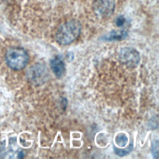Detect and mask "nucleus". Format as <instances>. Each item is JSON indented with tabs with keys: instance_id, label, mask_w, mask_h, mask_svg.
<instances>
[{
	"instance_id": "obj_1",
	"label": "nucleus",
	"mask_w": 159,
	"mask_h": 159,
	"mask_svg": "<svg viewBox=\"0 0 159 159\" xmlns=\"http://www.w3.org/2000/svg\"><path fill=\"white\" fill-rule=\"evenodd\" d=\"M81 25L77 20H69L61 24L55 33V39L61 45H68L73 42L80 35Z\"/></svg>"
},
{
	"instance_id": "obj_2",
	"label": "nucleus",
	"mask_w": 159,
	"mask_h": 159,
	"mask_svg": "<svg viewBox=\"0 0 159 159\" xmlns=\"http://www.w3.org/2000/svg\"><path fill=\"white\" fill-rule=\"evenodd\" d=\"M7 65L12 69L20 70L25 67L29 62L27 52L20 47H12L8 49L5 55Z\"/></svg>"
},
{
	"instance_id": "obj_3",
	"label": "nucleus",
	"mask_w": 159,
	"mask_h": 159,
	"mask_svg": "<svg viewBox=\"0 0 159 159\" xmlns=\"http://www.w3.org/2000/svg\"><path fill=\"white\" fill-rule=\"evenodd\" d=\"M120 61L129 68H135L140 63L139 52L132 47H123L119 53Z\"/></svg>"
},
{
	"instance_id": "obj_4",
	"label": "nucleus",
	"mask_w": 159,
	"mask_h": 159,
	"mask_svg": "<svg viewBox=\"0 0 159 159\" xmlns=\"http://www.w3.org/2000/svg\"><path fill=\"white\" fill-rule=\"evenodd\" d=\"M28 76L29 80L35 84H41L48 78L47 68L42 64H35L29 68Z\"/></svg>"
},
{
	"instance_id": "obj_5",
	"label": "nucleus",
	"mask_w": 159,
	"mask_h": 159,
	"mask_svg": "<svg viewBox=\"0 0 159 159\" xmlns=\"http://www.w3.org/2000/svg\"><path fill=\"white\" fill-rule=\"evenodd\" d=\"M94 13L101 17H106L110 16L115 9L114 0H94L93 4Z\"/></svg>"
},
{
	"instance_id": "obj_6",
	"label": "nucleus",
	"mask_w": 159,
	"mask_h": 159,
	"mask_svg": "<svg viewBox=\"0 0 159 159\" xmlns=\"http://www.w3.org/2000/svg\"><path fill=\"white\" fill-rule=\"evenodd\" d=\"M50 68L53 73L58 78H61L65 72V65L59 56L54 57L50 61Z\"/></svg>"
},
{
	"instance_id": "obj_7",
	"label": "nucleus",
	"mask_w": 159,
	"mask_h": 159,
	"mask_svg": "<svg viewBox=\"0 0 159 159\" xmlns=\"http://www.w3.org/2000/svg\"><path fill=\"white\" fill-rule=\"evenodd\" d=\"M127 35V32L125 30L112 31L109 34L105 35L104 39L106 40H120L125 39Z\"/></svg>"
},
{
	"instance_id": "obj_8",
	"label": "nucleus",
	"mask_w": 159,
	"mask_h": 159,
	"mask_svg": "<svg viewBox=\"0 0 159 159\" xmlns=\"http://www.w3.org/2000/svg\"><path fill=\"white\" fill-rule=\"evenodd\" d=\"M116 144L120 147H123L126 145V144L128 142V137L127 136L123 133H120L117 135L116 137Z\"/></svg>"
},
{
	"instance_id": "obj_9",
	"label": "nucleus",
	"mask_w": 159,
	"mask_h": 159,
	"mask_svg": "<svg viewBox=\"0 0 159 159\" xmlns=\"http://www.w3.org/2000/svg\"><path fill=\"white\" fill-rule=\"evenodd\" d=\"M132 149H133V145L132 143H131L128 147L125 148V149H119L116 147H114V152L116 155L122 157L129 153Z\"/></svg>"
},
{
	"instance_id": "obj_10",
	"label": "nucleus",
	"mask_w": 159,
	"mask_h": 159,
	"mask_svg": "<svg viewBox=\"0 0 159 159\" xmlns=\"http://www.w3.org/2000/svg\"><path fill=\"white\" fill-rule=\"evenodd\" d=\"M125 22V19L122 16H118L116 20V24L117 25V27H121L124 25Z\"/></svg>"
},
{
	"instance_id": "obj_11",
	"label": "nucleus",
	"mask_w": 159,
	"mask_h": 159,
	"mask_svg": "<svg viewBox=\"0 0 159 159\" xmlns=\"http://www.w3.org/2000/svg\"><path fill=\"white\" fill-rule=\"evenodd\" d=\"M158 141H156V143H154V145H152V150L153 152V153L155 155H157L158 153Z\"/></svg>"
}]
</instances>
